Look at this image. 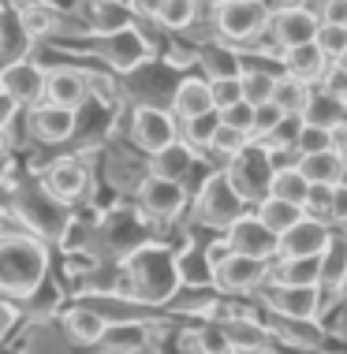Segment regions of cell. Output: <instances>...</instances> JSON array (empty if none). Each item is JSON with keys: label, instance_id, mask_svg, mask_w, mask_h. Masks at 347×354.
Returning a JSON list of instances; mask_svg holds the SVG:
<instances>
[{"label": "cell", "instance_id": "19", "mask_svg": "<svg viewBox=\"0 0 347 354\" xmlns=\"http://www.w3.org/2000/svg\"><path fill=\"white\" fill-rule=\"evenodd\" d=\"M332 239V227L325 224V220L317 216H303L295 227H287V232L281 235V250H276V257H321V250L329 246Z\"/></svg>", "mask_w": 347, "mask_h": 354}, {"label": "cell", "instance_id": "5", "mask_svg": "<svg viewBox=\"0 0 347 354\" xmlns=\"http://www.w3.org/2000/svg\"><path fill=\"white\" fill-rule=\"evenodd\" d=\"M187 79L176 64H165L161 56H150L139 68L116 75V97H127L134 109H168L172 112V97H176L179 82Z\"/></svg>", "mask_w": 347, "mask_h": 354}, {"label": "cell", "instance_id": "3", "mask_svg": "<svg viewBox=\"0 0 347 354\" xmlns=\"http://www.w3.org/2000/svg\"><path fill=\"white\" fill-rule=\"evenodd\" d=\"M123 295L146 302V306H165L179 291V269H176V246L168 243H146L134 254L123 257Z\"/></svg>", "mask_w": 347, "mask_h": 354}, {"label": "cell", "instance_id": "8", "mask_svg": "<svg viewBox=\"0 0 347 354\" xmlns=\"http://www.w3.org/2000/svg\"><path fill=\"white\" fill-rule=\"evenodd\" d=\"M224 176L231 179V187L243 194L247 205H258L262 198H269V183H273V176H276L273 160H269V146L250 138L247 146L228 160Z\"/></svg>", "mask_w": 347, "mask_h": 354}, {"label": "cell", "instance_id": "30", "mask_svg": "<svg viewBox=\"0 0 347 354\" xmlns=\"http://www.w3.org/2000/svg\"><path fill=\"white\" fill-rule=\"evenodd\" d=\"M139 8L161 26V30H187L198 15L195 0H139Z\"/></svg>", "mask_w": 347, "mask_h": 354}, {"label": "cell", "instance_id": "10", "mask_svg": "<svg viewBox=\"0 0 347 354\" xmlns=\"http://www.w3.org/2000/svg\"><path fill=\"white\" fill-rule=\"evenodd\" d=\"M153 176H161V179H172V183H179L183 190H187V198H195L202 187H206V179L213 176L217 168H209L206 160L198 157L195 149L187 146V142H172L168 149H161V153H153Z\"/></svg>", "mask_w": 347, "mask_h": 354}, {"label": "cell", "instance_id": "26", "mask_svg": "<svg viewBox=\"0 0 347 354\" xmlns=\"http://www.w3.org/2000/svg\"><path fill=\"white\" fill-rule=\"evenodd\" d=\"M202 112H213V93H209L206 75H187L172 97V116L176 120H195Z\"/></svg>", "mask_w": 347, "mask_h": 354}, {"label": "cell", "instance_id": "14", "mask_svg": "<svg viewBox=\"0 0 347 354\" xmlns=\"http://www.w3.org/2000/svg\"><path fill=\"white\" fill-rule=\"evenodd\" d=\"M131 142L142 153H161L172 142H179V123L168 109H134L131 116Z\"/></svg>", "mask_w": 347, "mask_h": 354}, {"label": "cell", "instance_id": "35", "mask_svg": "<svg viewBox=\"0 0 347 354\" xmlns=\"http://www.w3.org/2000/svg\"><path fill=\"white\" fill-rule=\"evenodd\" d=\"M198 64H202V71H206V79H239V75H243L239 53L228 49V45H202Z\"/></svg>", "mask_w": 347, "mask_h": 354}, {"label": "cell", "instance_id": "11", "mask_svg": "<svg viewBox=\"0 0 347 354\" xmlns=\"http://www.w3.org/2000/svg\"><path fill=\"white\" fill-rule=\"evenodd\" d=\"M269 19L273 12L265 0H224L217 4V34L231 45H243L269 30Z\"/></svg>", "mask_w": 347, "mask_h": 354}, {"label": "cell", "instance_id": "22", "mask_svg": "<svg viewBox=\"0 0 347 354\" xmlns=\"http://www.w3.org/2000/svg\"><path fill=\"white\" fill-rule=\"evenodd\" d=\"M34 37L26 34V26L19 23L15 4H0V71L12 68L19 60H30L34 56Z\"/></svg>", "mask_w": 347, "mask_h": 354}, {"label": "cell", "instance_id": "23", "mask_svg": "<svg viewBox=\"0 0 347 354\" xmlns=\"http://www.w3.org/2000/svg\"><path fill=\"white\" fill-rule=\"evenodd\" d=\"M90 93V82H86L82 71L75 68H49L45 71V104H56V109H79Z\"/></svg>", "mask_w": 347, "mask_h": 354}, {"label": "cell", "instance_id": "50", "mask_svg": "<svg viewBox=\"0 0 347 354\" xmlns=\"http://www.w3.org/2000/svg\"><path fill=\"white\" fill-rule=\"evenodd\" d=\"M306 216H317L329 224L332 220V187H310V194H306Z\"/></svg>", "mask_w": 347, "mask_h": 354}, {"label": "cell", "instance_id": "37", "mask_svg": "<svg viewBox=\"0 0 347 354\" xmlns=\"http://www.w3.org/2000/svg\"><path fill=\"white\" fill-rule=\"evenodd\" d=\"M217 131H220V112L217 109L202 112V116H195V120H183V142H187L195 153H209Z\"/></svg>", "mask_w": 347, "mask_h": 354}, {"label": "cell", "instance_id": "28", "mask_svg": "<svg viewBox=\"0 0 347 354\" xmlns=\"http://www.w3.org/2000/svg\"><path fill=\"white\" fill-rule=\"evenodd\" d=\"M329 68H332V64L325 60V53L317 49V41L299 45V49H287V53H284V71H287V75H295V79H299V82H306V86L321 82Z\"/></svg>", "mask_w": 347, "mask_h": 354}, {"label": "cell", "instance_id": "31", "mask_svg": "<svg viewBox=\"0 0 347 354\" xmlns=\"http://www.w3.org/2000/svg\"><path fill=\"white\" fill-rule=\"evenodd\" d=\"M299 171H303V179L310 187H340L347 165H344L340 153L329 149V153H310V157H303L299 160Z\"/></svg>", "mask_w": 347, "mask_h": 354}, {"label": "cell", "instance_id": "7", "mask_svg": "<svg viewBox=\"0 0 347 354\" xmlns=\"http://www.w3.org/2000/svg\"><path fill=\"white\" fill-rule=\"evenodd\" d=\"M195 213H198V220L209 227V232H228L239 216L250 213V205L243 202V194L231 187V179L224 176V168H220V171H213V176L206 179V187L195 194Z\"/></svg>", "mask_w": 347, "mask_h": 354}, {"label": "cell", "instance_id": "9", "mask_svg": "<svg viewBox=\"0 0 347 354\" xmlns=\"http://www.w3.org/2000/svg\"><path fill=\"white\" fill-rule=\"evenodd\" d=\"M79 306L86 310H94L105 324H153V321H168V310H161V306H146L139 299H131V295L123 291H82Z\"/></svg>", "mask_w": 347, "mask_h": 354}, {"label": "cell", "instance_id": "20", "mask_svg": "<svg viewBox=\"0 0 347 354\" xmlns=\"http://www.w3.org/2000/svg\"><path fill=\"white\" fill-rule=\"evenodd\" d=\"M26 127H30V135L37 146H64L67 138H71L75 131V112L71 109H56V104H34V109H26Z\"/></svg>", "mask_w": 347, "mask_h": 354}, {"label": "cell", "instance_id": "52", "mask_svg": "<svg viewBox=\"0 0 347 354\" xmlns=\"http://www.w3.org/2000/svg\"><path fill=\"white\" fill-rule=\"evenodd\" d=\"M325 26H347V0H321V12H317Z\"/></svg>", "mask_w": 347, "mask_h": 354}, {"label": "cell", "instance_id": "47", "mask_svg": "<svg viewBox=\"0 0 347 354\" xmlns=\"http://www.w3.org/2000/svg\"><path fill=\"white\" fill-rule=\"evenodd\" d=\"M317 49L325 53V60H336L344 49H347V26H325L321 23V30H317Z\"/></svg>", "mask_w": 347, "mask_h": 354}, {"label": "cell", "instance_id": "46", "mask_svg": "<svg viewBox=\"0 0 347 354\" xmlns=\"http://www.w3.org/2000/svg\"><path fill=\"white\" fill-rule=\"evenodd\" d=\"M281 120H284V112L276 109L273 101L258 104V109H254V131H250V138H254V142H265L269 135H273V127H276Z\"/></svg>", "mask_w": 347, "mask_h": 354}, {"label": "cell", "instance_id": "25", "mask_svg": "<svg viewBox=\"0 0 347 354\" xmlns=\"http://www.w3.org/2000/svg\"><path fill=\"white\" fill-rule=\"evenodd\" d=\"M224 336L231 343V354H258V351H269V328L258 324L254 317H243V313H231V317L220 321Z\"/></svg>", "mask_w": 347, "mask_h": 354}, {"label": "cell", "instance_id": "48", "mask_svg": "<svg viewBox=\"0 0 347 354\" xmlns=\"http://www.w3.org/2000/svg\"><path fill=\"white\" fill-rule=\"evenodd\" d=\"M220 123L250 138V131H254V104H247V101L231 104V109H224V112H220Z\"/></svg>", "mask_w": 347, "mask_h": 354}, {"label": "cell", "instance_id": "33", "mask_svg": "<svg viewBox=\"0 0 347 354\" xmlns=\"http://www.w3.org/2000/svg\"><path fill=\"white\" fill-rule=\"evenodd\" d=\"M134 26V12L123 0H90V30L94 34H116Z\"/></svg>", "mask_w": 347, "mask_h": 354}, {"label": "cell", "instance_id": "15", "mask_svg": "<svg viewBox=\"0 0 347 354\" xmlns=\"http://www.w3.org/2000/svg\"><path fill=\"white\" fill-rule=\"evenodd\" d=\"M224 239H228L231 254H247V257H258V261H269V257H276V250H281V235L269 232L254 213L239 216L224 232Z\"/></svg>", "mask_w": 347, "mask_h": 354}, {"label": "cell", "instance_id": "1", "mask_svg": "<svg viewBox=\"0 0 347 354\" xmlns=\"http://www.w3.org/2000/svg\"><path fill=\"white\" fill-rule=\"evenodd\" d=\"M0 198L12 205V213L26 224V232L37 235L45 246L53 243H64L67 232H71V220H75V209L56 202V198L45 190L42 176L26 165L23 153H15L12 168L4 176V187H0Z\"/></svg>", "mask_w": 347, "mask_h": 354}, {"label": "cell", "instance_id": "2", "mask_svg": "<svg viewBox=\"0 0 347 354\" xmlns=\"http://www.w3.org/2000/svg\"><path fill=\"white\" fill-rule=\"evenodd\" d=\"M42 45H53V49H64V53H75V56H90V60L105 64V68L116 71V75L139 68L142 60L153 56V41L139 30V26H127V30H116V34H94V30L49 34V37H42Z\"/></svg>", "mask_w": 347, "mask_h": 354}, {"label": "cell", "instance_id": "12", "mask_svg": "<svg viewBox=\"0 0 347 354\" xmlns=\"http://www.w3.org/2000/svg\"><path fill=\"white\" fill-rule=\"evenodd\" d=\"M37 176H42L45 190H49L56 202H64L71 209L90 194V179H94L82 157H56L45 168H37Z\"/></svg>", "mask_w": 347, "mask_h": 354}, {"label": "cell", "instance_id": "42", "mask_svg": "<svg viewBox=\"0 0 347 354\" xmlns=\"http://www.w3.org/2000/svg\"><path fill=\"white\" fill-rule=\"evenodd\" d=\"M295 149L303 153V157H310V153H329V149H336V131H329V127H314V123H303Z\"/></svg>", "mask_w": 347, "mask_h": 354}, {"label": "cell", "instance_id": "17", "mask_svg": "<svg viewBox=\"0 0 347 354\" xmlns=\"http://www.w3.org/2000/svg\"><path fill=\"white\" fill-rule=\"evenodd\" d=\"M265 276H269V261H258V257H247V254H228L213 269V287L220 295H243V291H254Z\"/></svg>", "mask_w": 347, "mask_h": 354}, {"label": "cell", "instance_id": "36", "mask_svg": "<svg viewBox=\"0 0 347 354\" xmlns=\"http://www.w3.org/2000/svg\"><path fill=\"white\" fill-rule=\"evenodd\" d=\"M254 216L262 220L269 232L284 235L287 227H295L299 220L306 216V209H303V205H292V202H281V198H262V202H258V213H254Z\"/></svg>", "mask_w": 347, "mask_h": 354}, {"label": "cell", "instance_id": "61", "mask_svg": "<svg viewBox=\"0 0 347 354\" xmlns=\"http://www.w3.org/2000/svg\"><path fill=\"white\" fill-rule=\"evenodd\" d=\"M0 93H4V82H0Z\"/></svg>", "mask_w": 347, "mask_h": 354}, {"label": "cell", "instance_id": "13", "mask_svg": "<svg viewBox=\"0 0 347 354\" xmlns=\"http://www.w3.org/2000/svg\"><path fill=\"white\" fill-rule=\"evenodd\" d=\"M187 190L172 179H161V176H150L139 183V213L153 220V224H165V220H176L183 209H187Z\"/></svg>", "mask_w": 347, "mask_h": 354}, {"label": "cell", "instance_id": "44", "mask_svg": "<svg viewBox=\"0 0 347 354\" xmlns=\"http://www.w3.org/2000/svg\"><path fill=\"white\" fill-rule=\"evenodd\" d=\"M303 116H295V112H284V120L273 127V135L265 138V146H273V149H287V146H295L299 142V131H303Z\"/></svg>", "mask_w": 347, "mask_h": 354}, {"label": "cell", "instance_id": "54", "mask_svg": "<svg viewBox=\"0 0 347 354\" xmlns=\"http://www.w3.org/2000/svg\"><path fill=\"white\" fill-rule=\"evenodd\" d=\"M19 112H23V109H19L8 93H0V135H4V131H12V123H15Z\"/></svg>", "mask_w": 347, "mask_h": 354}, {"label": "cell", "instance_id": "49", "mask_svg": "<svg viewBox=\"0 0 347 354\" xmlns=\"http://www.w3.org/2000/svg\"><path fill=\"white\" fill-rule=\"evenodd\" d=\"M247 142H250L247 135H239V131H231V127H224V123H220V131H217V138H213V146H209V153H217V157L231 160L239 149L247 146Z\"/></svg>", "mask_w": 347, "mask_h": 354}, {"label": "cell", "instance_id": "38", "mask_svg": "<svg viewBox=\"0 0 347 354\" xmlns=\"http://www.w3.org/2000/svg\"><path fill=\"white\" fill-rule=\"evenodd\" d=\"M306 101H310V86L306 82H299L295 75H281L273 86V104L281 112H295V116H303V109H306Z\"/></svg>", "mask_w": 347, "mask_h": 354}, {"label": "cell", "instance_id": "57", "mask_svg": "<svg viewBox=\"0 0 347 354\" xmlns=\"http://www.w3.org/2000/svg\"><path fill=\"white\" fill-rule=\"evenodd\" d=\"M281 8H306V0H276V12Z\"/></svg>", "mask_w": 347, "mask_h": 354}, {"label": "cell", "instance_id": "51", "mask_svg": "<svg viewBox=\"0 0 347 354\" xmlns=\"http://www.w3.org/2000/svg\"><path fill=\"white\" fill-rule=\"evenodd\" d=\"M19 324H23V313H19V306H15V302H8V299H0V347L15 343Z\"/></svg>", "mask_w": 347, "mask_h": 354}, {"label": "cell", "instance_id": "32", "mask_svg": "<svg viewBox=\"0 0 347 354\" xmlns=\"http://www.w3.org/2000/svg\"><path fill=\"white\" fill-rule=\"evenodd\" d=\"M303 120L314 123V127L340 131L347 123V104L336 101L332 93H325V90H310V101H306V109H303Z\"/></svg>", "mask_w": 347, "mask_h": 354}, {"label": "cell", "instance_id": "21", "mask_svg": "<svg viewBox=\"0 0 347 354\" xmlns=\"http://www.w3.org/2000/svg\"><path fill=\"white\" fill-rule=\"evenodd\" d=\"M265 306L284 321H314L321 310V287H273Z\"/></svg>", "mask_w": 347, "mask_h": 354}, {"label": "cell", "instance_id": "24", "mask_svg": "<svg viewBox=\"0 0 347 354\" xmlns=\"http://www.w3.org/2000/svg\"><path fill=\"white\" fill-rule=\"evenodd\" d=\"M150 347V324H105V332L90 343V354H142Z\"/></svg>", "mask_w": 347, "mask_h": 354}, {"label": "cell", "instance_id": "43", "mask_svg": "<svg viewBox=\"0 0 347 354\" xmlns=\"http://www.w3.org/2000/svg\"><path fill=\"white\" fill-rule=\"evenodd\" d=\"M195 347L198 354H231V343L220 328V321H202L195 328Z\"/></svg>", "mask_w": 347, "mask_h": 354}, {"label": "cell", "instance_id": "29", "mask_svg": "<svg viewBox=\"0 0 347 354\" xmlns=\"http://www.w3.org/2000/svg\"><path fill=\"white\" fill-rule=\"evenodd\" d=\"M269 276L276 287H321V257H284Z\"/></svg>", "mask_w": 347, "mask_h": 354}, {"label": "cell", "instance_id": "58", "mask_svg": "<svg viewBox=\"0 0 347 354\" xmlns=\"http://www.w3.org/2000/svg\"><path fill=\"white\" fill-rule=\"evenodd\" d=\"M332 68H340V71H347V49L340 53V56H336V60H332Z\"/></svg>", "mask_w": 347, "mask_h": 354}, {"label": "cell", "instance_id": "41", "mask_svg": "<svg viewBox=\"0 0 347 354\" xmlns=\"http://www.w3.org/2000/svg\"><path fill=\"white\" fill-rule=\"evenodd\" d=\"M239 82H243V101L247 104H265V101H273V86H276V75H269V71H243L239 75Z\"/></svg>", "mask_w": 347, "mask_h": 354}, {"label": "cell", "instance_id": "4", "mask_svg": "<svg viewBox=\"0 0 347 354\" xmlns=\"http://www.w3.org/2000/svg\"><path fill=\"white\" fill-rule=\"evenodd\" d=\"M49 272V246L30 232H0V299L26 302Z\"/></svg>", "mask_w": 347, "mask_h": 354}, {"label": "cell", "instance_id": "59", "mask_svg": "<svg viewBox=\"0 0 347 354\" xmlns=\"http://www.w3.org/2000/svg\"><path fill=\"white\" fill-rule=\"evenodd\" d=\"M336 295H340V299L347 302V272H344V280H340V287H336Z\"/></svg>", "mask_w": 347, "mask_h": 354}, {"label": "cell", "instance_id": "27", "mask_svg": "<svg viewBox=\"0 0 347 354\" xmlns=\"http://www.w3.org/2000/svg\"><path fill=\"white\" fill-rule=\"evenodd\" d=\"M206 243L209 239H198V243H187L176 250L179 287H213V265L206 257Z\"/></svg>", "mask_w": 347, "mask_h": 354}, {"label": "cell", "instance_id": "34", "mask_svg": "<svg viewBox=\"0 0 347 354\" xmlns=\"http://www.w3.org/2000/svg\"><path fill=\"white\" fill-rule=\"evenodd\" d=\"M64 328H67V336H71L75 347H90V343L105 332V321L94 310L71 302V306H67V313H64Z\"/></svg>", "mask_w": 347, "mask_h": 354}, {"label": "cell", "instance_id": "60", "mask_svg": "<svg viewBox=\"0 0 347 354\" xmlns=\"http://www.w3.org/2000/svg\"><path fill=\"white\" fill-rule=\"evenodd\" d=\"M213 4H224V0H213Z\"/></svg>", "mask_w": 347, "mask_h": 354}, {"label": "cell", "instance_id": "40", "mask_svg": "<svg viewBox=\"0 0 347 354\" xmlns=\"http://www.w3.org/2000/svg\"><path fill=\"white\" fill-rule=\"evenodd\" d=\"M344 272H347V239L332 235L329 246L321 250V287H332L336 291L344 280Z\"/></svg>", "mask_w": 347, "mask_h": 354}, {"label": "cell", "instance_id": "16", "mask_svg": "<svg viewBox=\"0 0 347 354\" xmlns=\"http://www.w3.org/2000/svg\"><path fill=\"white\" fill-rule=\"evenodd\" d=\"M317 30H321V19L310 8H281L269 19V34L281 49H299V45H310L317 41Z\"/></svg>", "mask_w": 347, "mask_h": 354}, {"label": "cell", "instance_id": "18", "mask_svg": "<svg viewBox=\"0 0 347 354\" xmlns=\"http://www.w3.org/2000/svg\"><path fill=\"white\" fill-rule=\"evenodd\" d=\"M0 82H4V93L19 104V109H34V104L45 101V68L34 56L4 68L0 71Z\"/></svg>", "mask_w": 347, "mask_h": 354}, {"label": "cell", "instance_id": "6", "mask_svg": "<svg viewBox=\"0 0 347 354\" xmlns=\"http://www.w3.org/2000/svg\"><path fill=\"white\" fill-rule=\"evenodd\" d=\"M153 243V227L150 220L131 205H109L98 216V246L105 261H123L127 254H134L139 246Z\"/></svg>", "mask_w": 347, "mask_h": 354}, {"label": "cell", "instance_id": "55", "mask_svg": "<svg viewBox=\"0 0 347 354\" xmlns=\"http://www.w3.org/2000/svg\"><path fill=\"white\" fill-rule=\"evenodd\" d=\"M332 220H347V183H340V187H332Z\"/></svg>", "mask_w": 347, "mask_h": 354}, {"label": "cell", "instance_id": "39", "mask_svg": "<svg viewBox=\"0 0 347 354\" xmlns=\"http://www.w3.org/2000/svg\"><path fill=\"white\" fill-rule=\"evenodd\" d=\"M306 194H310V183L303 179L299 168L276 171L273 183H269V198H281V202H292V205H306Z\"/></svg>", "mask_w": 347, "mask_h": 354}, {"label": "cell", "instance_id": "53", "mask_svg": "<svg viewBox=\"0 0 347 354\" xmlns=\"http://www.w3.org/2000/svg\"><path fill=\"white\" fill-rule=\"evenodd\" d=\"M321 90H325V93H332L336 101H344V104H347V71L329 68V71H325V79H321Z\"/></svg>", "mask_w": 347, "mask_h": 354}, {"label": "cell", "instance_id": "45", "mask_svg": "<svg viewBox=\"0 0 347 354\" xmlns=\"http://www.w3.org/2000/svg\"><path fill=\"white\" fill-rule=\"evenodd\" d=\"M209 93H213V109L224 112L231 104L243 101V82L239 79H209Z\"/></svg>", "mask_w": 347, "mask_h": 354}, {"label": "cell", "instance_id": "56", "mask_svg": "<svg viewBox=\"0 0 347 354\" xmlns=\"http://www.w3.org/2000/svg\"><path fill=\"white\" fill-rule=\"evenodd\" d=\"M336 153H340V157H344V165H347V123H344L340 131H336Z\"/></svg>", "mask_w": 347, "mask_h": 354}]
</instances>
